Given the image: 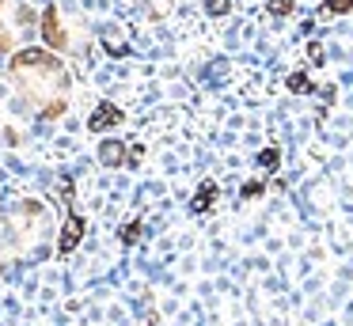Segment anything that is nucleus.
I'll list each match as a JSON object with an SVG mask.
<instances>
[{
    "mask_svg": "<svg viewBox=\"0 0 353 326\" xmlns=\"http://www.w3.org/2000/svg\"><path fill=\"white\" fill-rule=\"evenodd\" d=\"M8 76L16 83L19 99L39 118H46V121L65 118L69 99H72V76L65 68L61 53L46 50V45H23V50L12 53Z\"/></svg>",
    "mask_w": 353,
    "mask_h": 326,
    "instance_id": "obj_1",
    "label": "nucleus"
},
{
    "mask_svg": "<svg viewBox=\"0 0 353 326\" xmlns=\"http://www.w3.org/2000/svg\"><path fill=\"white\" fill-rule=\"evenodd\" d=\"M54 232V220L50 209L34 197H23L8 209L4 224H0V250H12V254H31L34 247H42V239Z\"/></svg>",
    "mask_w": 353,
    "mask_h": 326,
    "instance_id": "obj_2",
    "label": "nucleus"
},
{
    "mask_svg": "<svg viewBox=\"0 0 353 326\" xmlns=\"http://www.w3.org/2000/svg\"><path fill=\"white\" fill-rule=\"evenodd\" d=\"M39 34H42V45L54 53H80L77 50V27L61 12V4H46L39 12Z\"/></svg>",
    "mask_w": 353,
    "mask_h": 326,
    "instance_id": "obj_3",
    "label": "nucleus"
},
{
    "mask_svg": "<svg viewBox=\"0 0 353 326\" xmlns=\"http://www.w3.org/2000/svg\"><path fill=\"white\" fill-rule=\"evenodd\" d=\"M57 190H61V201H65V224H61V235H57V254L69 258L72 250L80 247L88 224H84V216L77 212V205H72V179H61V182H57Z\"/></svg>",
    "mask_w": 353,
    "mask_h": 326,
    "instance_id": "obj_4",
    "label": "nucleus"
},
{
    "mask_svg": "<svg viewBox=\"0 0 353 326\" xmlns=\"http://www.w3.org/2000/svg\"><path fill=\"white\" fill-rule=\"evenodd\" d=\"M125 121V114H122V106L118 103H99L92 110V118H88V129H92L95 136H107L110 129H118Z\"/></svg>",
    "mask_w": 353,
    "mask_h": 326,
    "instance_id": "obj_5",
    "label": "nucleus"
},
{
    "mask_svg": "<svg viewBox=\"0 0 353 326\" xmlns=\"http://www.w3.org/2000/svg\"><path fill=\"white\" fill-rule=\"evenodd\" d=\"M99 163L107 167V171H122V167L130 163V148H125V141L103 136V141H99Z\"/></svg>",
    "mask_w": 353,
    "mask_h": 326,
    "instance_id": "obj_6",
    "label": "nucleus"
},
{
    "mask_svg": "<svg viewBox=\"0 0 353 326\" xmlns=\"http://www.w3.org/2000/svg\"><path fill=\"white\" fill-rule=\"evenodd\" d=\"M216 194H221V190H216V182H201V186L194 190L190 209H194V212H209V209L216 205Z\"/></svg>",
    "mask_w": 353,
    "mask_h": 326,
    "instance_id": "obj_7",
    "label": "nucleus"
},
{
    "mask_svg": "<svg viewBox=\"0 0 353 326\" xmlns=\"http://www.w3.org/2000/svg\"><path fill=\"white\" fill-rule=\"evenodd\" d=\"M103 45H107V53H110V57H125V53H130V42H125V38L118 34L114 27H107V30H103Z\"/></svg>",
    "mask_w": 353,
    "mask_h": 326,
    "instance_id": "obj_8",
    "label": "nucleus"
},
{
    "mask_svg": "<svg viewBox=\"0 0 353 326\" xmlns=\"http://www.w3.org/2000/svg\"><path fill=\"white\" fill-rule=\"evenodd\" d=\"M4 8L8 0H0V53H16V30L4 27Z\"/></svg>",
    "mask_w": 353,
    "mask_h": 326,
    "instance_id": "obj_9",
    "label": "nucleus"
},
{
    "mask_svg": "<svg viewBox=\"0 0 353 326\" xmlns=\"http://www.w3.org/2000/svg\"><path fill=\"white\" fill-rule=\"evenodd\" d=\"M285 88H289L292 95H312V91H315V83L307 80V72H292L289 80H285Z\"/></svg>",
    "mask_w": 353,
    "mask_h": 326,
    "instance_id": "obj_10",
    "label": "nucleus"
},
{
    "mask_svg": "<svg viewBox=\"0 0 353 326\" xmlns=\"http://www.w3.org/2000/svg\"><path fill=\"white\" fill-rule=\"evenodd\" d=\"M353 12V0H327L319 8V15H350Z\"/></svg>",
    "mask_w": 353,
    "mask_h": 326,
    "instance_id": "obj_11",
    "label": "nucleus"
},
{
    "mask_svg": "<svg viewBox=\"0 0 353 326\" xmlns=\"http://www.w3.org/2000/svg\"><path fill=\"white\" fill-rule=\"evenodd\" d=\"M292 8H296V0H270V4H266V12L274 15V19H285V15L292 12Z\"/></svg>",
    "mask_w": 353,
    "mask_h": 326,
    "instance_id": "obj_12",
    "label": "nucleus"
},
{
    "mask_svg": "<svg viewBox=\"0 0 353 326\" xmlns=\"http://www.w3.org/2000/svg\"><path fill=\"white\" fill-rule=\"evenodd\" d=\"M205 12L213 15V19H224V15L232 12V0H205Z\"/></svg>",
    "mask_w": 353,
    "mask_h": 326,
    "instance_id": "obj_13",
    "label": "nucleus"
},
{
    "mask_svg": "<svg viewBox=\"0 0 353 326\" xmlns=\"http://www.w3.org/2000/svg\"><path fill=\"white\" fill-rule=\"evenodd\" d=\"M137 239H141V220H130V224H122V243H125V247H133Z\"/></svg>",
    "mask_w": 353,
    "mask_h": 326,
    "instance_id": "obj_14",
    "label": "nucleus"
},
{
    "mask_svg": "<svg viewBox=\"0 0 353 326\" xmlns=\"http://www.w3.org/2000/svg\"><path fill=\"white\" fill-rule=\"evenodd\" d=\"M277 159H281V152H277V148H266V152L259 156V167H266V171H277Z\"/></svg>",
    "mask_w": 353,
    "mask_h": 326,
    "instance_id": "obj_15",
    "label": "nucleus"
},
{
    "mask_svg": "<svg viewBox=\"0 0 353 326\" xmlns=\"http://www.w3.org/2000/svg\"><path fill=\"white\" fill-rule=\"evenodd\" d=\"M307 61H312V65H323V61H327V53H323L319 42H307Z\"/></svg>",
    "mask_w": 353,
    "mask_h": 326,
    "instance_id": "obj_16",
    "label": "nucleus"
}]
</instances>
